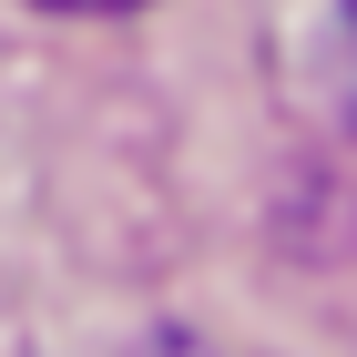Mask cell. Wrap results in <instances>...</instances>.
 <instances>
[{
  "label": "cell",
  "mask_w": 357,
  "mask_h": 357,
  "mask_svg": "<svg viewBox=\"0 0 357 357\" xmlns=\"http://www.w3.org/2000/svg\"><path fill=\"white\" fill-rule=\"evenodd\" d=\"M41 10H143V0H41Z\"/></svg>",
  "instance_id": "7a4b0ae2"
},
{
  "label": "cell",
  "mask_w": 357,
  "mask_h": 357,
  "mask_svg": "<svg viewBox=\"0 0 357 357\" xmlns=\"http://www.w3.org/2000/svg\"><path fill=\"white\" fill-rule=\"evenodd\" d=\"M317 92L337 102V123L357 133V0L327 10V41H317Z\"/></svg>",
  "instance_id": "6da1fadb"
}]
</instances>
